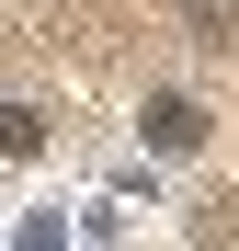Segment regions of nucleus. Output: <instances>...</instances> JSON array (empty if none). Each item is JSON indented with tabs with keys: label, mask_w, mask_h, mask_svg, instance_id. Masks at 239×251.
<instances>
[{
	"label": "nucleus",
	"mask_w": 239,
	"mask_h": 251,
	"mask_svg": "<svg viewBox=\"0 0 239 251\" xmlns=\"http://www.w3.org/2000/svg\"><path fill=\"white\" fill-rule=\"evenodd\" d=\"M194 23H205V46H239V0H194Z\"/></svg>",
	"instance_id": "obj_3"
},
{
	"label": "nucleus",
	"mask_w": 239,
	"mask_h": 251,
	"mask_svg": "<svg viewBox=\"0 0 239 251\" xmlns=\"http://www.w3.org/2000/svg\"><path fill=\"white\" fill-rule=\"evenodd\" d=\"M148 149H171V160L205 149V103H194V92H159V103H148Z\"/></svg>",
	"instance_id": "obj_1"
},
{
	"label": "nucleus",
	"mask_w": 239,
	"mask_h": 251,
	"mask_svg": "<svg viewBox=\"0 0 239 251\" xmlns=\"http://www.w3.org/2000/svg\"><path fill=\"white\" fill-rule=\"evenodd\" d=\"M34 149H46V114L34 103H0V160H34Z\"/></svg>",
	"instance_id": "obj_2"
}]
</instances>
